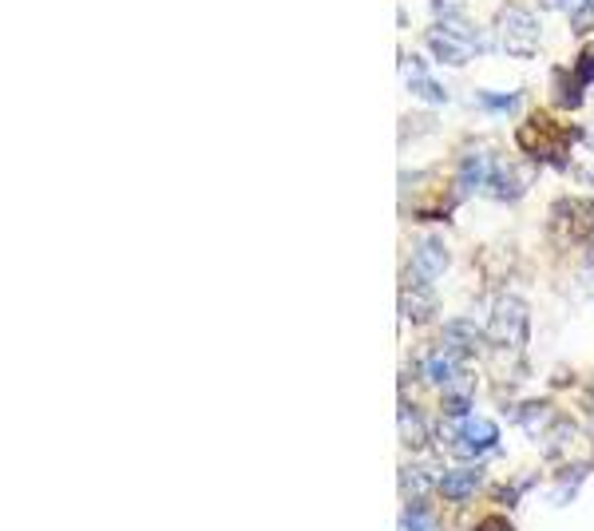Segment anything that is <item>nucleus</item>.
<instances>
[{"mask_svg": "<svg viewBox=\"0 0 594 531\" xmlns=\"http://www.w3.org/2000/svg\"><path fill=\"white\" fill-rule=\"evenodd\" d=\"M484 191H492V199H499V203H511V199L523 191V179L515 175V167H511V163H503L499 155H492V167H488V183H484Z\"/></svg>", "mask_w": 594, "mask_h": 531, "instance_id": "9b49d317", "label": "nucleus"}, {"mask_svg": "<svg viewBox=\"0 0 594 531\" xmlns=\"http://www.w3.org/2000/svg\"><path fill=\"white\" fill-rule=\"evenodd\" d=\"M396 432H400V440L408 444V448H424L428 440H432V425H428V413L424 409H416L408 397L400 401V409H396Z\"/></svg>", "mask_w": 594, "mask_h": 531, "instance_id": "6e6552de", "label": "nucleus"}, {"mask_svg": "<svg viewBox=\"0 0 594 531\" xmlns=\"http://www.w3.org/2000/svg\"><path fill=\"white\" fill-rule=\"evenodd\" d=\"M428 48H432V56L444 60V64H468V60H476L480 52H492L495 44L488 40V32L472 28L468 20L448 16V20H440L436 28H428Z\"/></svg>", "mask_w": 594, "mask_h": 531, "instance_id": "f03ea898", "label": "nucleus"}, {"mask_svg": "<svg viewBox=\"0 0 594 531\" xmlns=\"http://www.w3.org/2000/svg\"><path fill=\"white\" fill-rule=\"evenodd\" d=\"M444 270H448L444 242L432 238V234H420L412 242V254H408V282H436Z\"/></svg>", "mask_w": 594, "mask_h": 531, "instance_id": "39448f33", "label": "nucleus"}, {"mask_svg": "<svg viewBox=\"0 0 594 531\" xmlns=\"http://www.w3.org/2000/svg\"><path fill=\"white\" fill-rule=\"evenodd\" d=\"M551 222H555V230H563L571 242H587V246H594V203L563 199V203H555Z\"/></svg>", "mask_w": 594, "mask_h": 531, "instance_id": "423d86ee", "label": "nucleus"}, {"mask_svg": "<svg viewBox=\"0 0 594 531\" xmlns=\"http://www.w3.org/2000/svg\"><path fill=\"white\" fill-rule=\"evenodd\" d=\"M488 167H492V155H484V151H472V155L460 163V191L468 195V191L484 187V183H488Z\"/></svg>", "mask_w": 594, "mask_h": 531, "instance_id": "4468645a", "label": "nucleus"}, {"mask_svg": "<svg viewBox=\"0 0 594 531\" xmlns=\"http://www.w3.org/2000/svg\"><path fill=\"white\" fill-rule=\"evenodd\" d=\"M436 484H440V476H436L428 464H408V468H400V492H404L408 504H420Z\"/></svg>", "mask_w": 594, "mask_h": 531, "instance_id": "f8f14e48", "label": "nucleus"}, {"mask_svg": "<svg viewBox=\"0 0 594 531\" xmlns=\"http://www.w3.org/2000/svg\"><path fill=\"white\" fill-rule=\"evenodd\" d=\"M551 92H555L559 107H579V104H583V84H579V80H575L571 72H559V68H555Z\"/></svg>", "mask_w": 594, "mask_h": 531, "instance_id": "dca6fc26", "label": "nucleus"}, {"mask_svg": "<svg viewBox=\"0 0 594 531\" xmlns=\"http://www.w3.org/2000/svg\"><path fill=\"white\" fill-rule=\"evenodd\" d=\"M476 531H515V528H511L503 516H488V520H484V524H480Z\"/></svg>", "mask_w": 594, "mask_h": 531, "instance_id": "4be33fe9", "label": "nucleus"}, {"mask_svg": "<svg viewBox=\"0 0 594 531\" xmlns=\"http://www.w3.org/2000/svg\"><path fill=\"white\" fill-rule=\"evenodd\" d=\"M476 104L484 107V111H511V107H519V92H480L476 96Z\"/></svg>", "mask_w": 594, "mask_h": 531, "instance_id": "a211bd4d", "label": "nucleus"}, {"mask_svg": "<svg viewBox=\"0 0 594 531\" xmlns=\"http://www.w3.org/2000/svg\"><path fill=\"white\" fill-rule=\"evenodd\" d=\"M484 484V472L480 468H452L440 476V496L452 500V504H464L476 496V488Z\"/></svg>", "mask_w": 594, "mask_h": 531, "instance_id": "9d476101", "label": "nucleus"}, {"mask_svg": "<svg viewBox=\"0 0 594 531\" xmlns=\"http://www.w3.org/2000/svg\"><path fill=\"white\" fill-rule=\"evenodd\" d=\"M579 4H594V0H579Z\"/></svg>", "mask_w": 594, "mask_h": 531, "instance_id": "5701e85b", "label": "nucleus"}, {"mask_svg": "<svg viewBox=\"0 0 594 531\" xmlns=\"http://www.w3.org/2000/svg\"><path fill=\"white\" fill-rule=\"evenodd\" d=\"M499 40L511 56H531L539 44V16L519 8V4H507L499 12Z\"/></svg>", "mask_w": 594, "mask_h": 531, "instance_id": "20e7f679", "label": "nucleus"}, {"mask_svg": "<svg viewBox=\"0 0 594 531\" xmlns=\"http://www.w3.org/2000/svg\"><path fill=\"white\" fill-rule=\"evenodd\" d=\"M456 436H460V444L468 452H488V448H495V440H499V425L472 417V421H460L456 425Z\"/></svg>", "mask_w": 594, "mask_h": 531, "instance_id": "ddd939ff", "label": "nucleus"}, {"mask_svg": "<svg viewBox=\"0 0 594 531\" xmlns=\"http://www.w3.org/2000/svg\"><path fill=\"white\" fill-rule=\"evenodd\" d=\"M400 314L412 321V325H428V321L440 314V298L432 294L428 282H404V290H400Z\"/></svg>", "mask_w": 594, "mask_h": 531, "instance_id": "0eeeda50", "label": "nucleus"}, {"mask_svg": "<svg viewBox=\"0 0 594 531\" xmlns=\"http://www.w3.org/2000/svg\"><path fill=\"white\" fill-rule=\"evenodd\" d=\"M575 80L587 88V84H594V44H587L583 52H579V60H575Z\"/></svg>", "mask_w": 594, "mask_h": 531, "instance_id": "6ab92c4d", "label": "nucleus"}, {"mask_svg": "<svg viewBox=\"0 0 594 531\" xmlns=\"http://www.w3.org/2000/svg\"><path fill=\"white\" fill-rule=\"evenodd\" d=\"M527 325H531V318H527V306L519 302V298H495L492 310H488V337H492L495 345H503V349H519L523 341H527Z\"/></svg>", "mask_w": 594, "mask_h": 531, "instance_id": "7ed1b4c3", "label": "nucleus"}, {"mask_svg": "<svg viewBox=\"0 0 594 531\" xmlns=\"http://www.w3.org/2000/svg\"><path fill=\"white\" fill-rule=\"evenodd\" d=\"M400 531H440V524H436L428 504H408L400 516Z\"/></svg>", "mask_w": 594, "mask_h": 531, "instance_id": "f3484780", "label": "nucleus"}, {"mask_svg": "<svg viewBox=\"0 0 594 531\" xmlns=\"http://www.w3.org/2000/svg\"><path fill=\"white\" fill-rule=\"evenodd\" d=\"M468 409H472L468 393H444V413L448 417H468Z\"/></svg>", "mask_w": 594, "mask_h": 531, "instance_id": "aec40b11", "label": "nucleus"}, {"mask_svg": "<svg viewBox=\"0 0 594 531\" xmlns=\"http://www.w3.org/2000/svg\"><path fill=\"white\" fill-rule=\"evenodd\" d=\"M579 139H583L579 127H567V123H559V119L547 115V111L531 115V119L519 127V147H523L531 159H539V163H567V151H571Z\"/></svg>", "mask_w": 594, "mask_h": 531, "instance_id": "f257e3e1", "label": "nucleus"}, {"mask_svg": "<svg viewBox=\"0 0 594 531\" xmlns=\"http://www.w3.org/2000/svg\"><path fill=\"white\" fill-rule=\"evenodd\" d=\"M571 24H575V32L594 28V4H575V16H571Z\"/></svg>", "mask_w": 594, "mask_h": 531, "instance_id": "412c9836", "label": "nucleus"}, {"mask_svg": "<svg viewBox=\"0 0 594 531\" xmlns=\"http://www.w3.org/2000/svg\"><path fill=\"white\" fill-rule=\"evenodd\" d=\"M400 68H404V84H408V92H412L416 100H424V104H444V100H448V92L424 72V60H420V56H404Z\"/></svg>", "mask_w": 594, "mask_h": 531, "instance_id": "1a4fd4ad", "label": "nucleus"}, {"mask_svg": "<svg viewBox=\"0 0 594 531\" xmlns=\"http://www.w3.org/2000/svg\"><path fill=\"white\" fill-rule=\"evenodd\" d=\"M444 349L468 357V353L476 349V325H472V321H452V325L444 329Z\"/></svg>", "mask_w": 594, "mask_h": 531, "instance_id": "2eb2a0df", "label": "nucleus"}]
</instances>
